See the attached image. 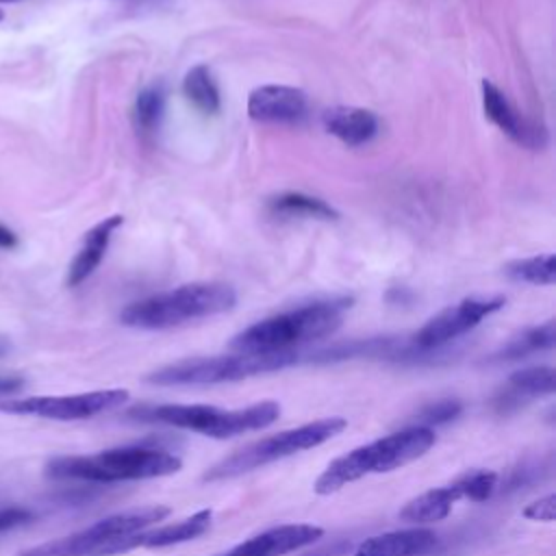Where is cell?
<instances>
[{"label": "cell", "instance_id": "obj_9", "mask_svg": "<svg viewBox=\"0 0 556 556\" xmlns=\"http://www.w3.org/2000/svg\"><path fill=\"white\" fill-rule=\"evenodd\" d=\"M126 400V389H102L74 395H30L20 400H4L0 402V410L9 415H26L52 421H76L113 410Z\"/></svg>", "mask_w": 556, "mask_h": 556}, {"label": "cell", "instance_id": "obj_10", "mask_svg": "<svg viewBox=\"0 0 556 556\" xmlns=\"http://www.w3.org/2000/svg\"><path fill=\"white\" fill-rule=\"evenodd\" d=\"M497 489V473L491 469H476L456 478L450 484L430 489L410 502L404 504L400 510V519L408 523H434L445 519L458 500L471 502H486Z\"/></svg>", "mask_w": 556, "mask_h": 556}, {"label": "cell", "instance_id": "obj_23", "mask_svg": "<svg viewBox=\"0 0 556 556\" xmlns=\"http://www.w3.org/2000/svg\"><path fill=\"white\" fill-rule=\"evenodd\" d=\"M506 274L513 280L530 282V285H554L556 280V256L552 252L530 256V258H517L506 265Z\"/></svg>", "mask_w": 556, "mask_h": 556}, {"label": "cell", "instance_id": "obj_19", "mask_svg": "<svg viewBox=\"0 0 556 556\" xmlns=\"http://www.w3.org/2000/svg\"><path fill=\"white\" fill-rule=\"evenodd\" d=\"M324 128L345 146H363L378 132V117L361 106H332L321 115Z\"/></svg>", "mask_w": 556, "mask_h": 556}, {"label": "cell", "instance_id": "obj_2", "mask_svg": "<svg viewBox=\"0 0 556 556\" xmlns=\"http://www.w3.org/2000/svg\"><path fill=\"white\" fill-rule=\"evenodd\" d=\"M434 441L437 437L432 428L408 426L367 445H358L348 454L334 458L321 471V476L313 484L315 493L330 495L365 476L395 471L424 456L434 445Z\"/></svg>", "mask_w": 556, "mask_h": 556}, {"label": "cell", "instance_id": "obj_11", "mask_svg": "<svg viewBox=\"0 0 556 556\" xmlns=\"http://www.w3.org/2000/svg\"><path fill=\"white\" fill-rule=\"evenodd\" d=\"M504 298H465L456 302L454 306L443 308L434 317H430L413 337V350L417 352H428V350H439L445 343L458 339L460 334L469 332L476 328L484 317L491 313L500 311L504 306Z\"/></svg>", "mask_w": 556, "mask_h": 556}, {"label": "cell", "instance_id": "obj_22", "mask_svg": "<svg viewBox=\"0 0 556 556\" xmlns=\"http://www.w3.org/2000/svg\"><path fill=\"white\" fill-rule=\"evenodd\" d=\"M182 93L185 98L202 113L213 115L222 106L219 87L206 65H193L182 78Z\"/></svg>", "mask_w": 556, "mask_h": 556}, {"label": "cell", "instance_id": "obj_5", "mask_svg": "<svg viewBox=\"0 0 556 556\" xmlns=\"http://www.w3.org/2000/svg\"><path fill=\"white\" fill-rule=\"evenodd\" d=\"M130 415H137L141 421L167 424L185 430H193L213 439H230L243 432L261 430L271 426L280 415V404L274 400H263L245 408H217L206 404H161V406H141Z\"/></svg>", "mask_w": 556, "mask_h": 556}, {"label": "cell", "instance_id": "obj_26", "mask_svg": "<svg viewBox=\"0 0 556 556\" xmlns=\"http://www.w3.org/2000/svg\"><path fill=\"white\" fill-rule=\"evenodd\" d=\"M523 517L532 521H554L556 517V495H545L523 508Z\"/></svg>", "mask_w": 556, "mask_h": 556}, {"label": "cell", "instance_id": "obj_14", "mask_svg": "<svg viewBox=\"0 0 556 556\" xmlns=\"http://www.w3.org/2000/svg\"><path fill=\"white\" fill-rule=\"evenodd\" d=\"M213 521V510L211 508H202L198 513H193L187 519H180L176 523H167L154 530H141L135 532L126 539H119L113 547V554H124L137 547H169V545H180L187 541H193L198 536H202Z\"/></svg>", "mask_w": 556, "mask_h": 556}, {"label": "cell", "instance_id": "obj_6", "mask_svg": "<svg viewBox=\"0 0 556 556\" xmlns=\"http://www.w3.org/2000/svg\"><path fill=\"white\" fill-rule=\"evenodd\" d=\"M345 426H348V421L343 417H324V419L258 439V441L232 452L217 465H213L204 473V480L213 482V480L237 478V476L258 469L263 465L282 460L287 456H293V454L311 450V447H317V445L330 441L332 437L341 434L345 430Z\"/></svg>", "mask_w": 556, "mask_h": 556}, {"label": "cell", "instance_id": "obj_8", "mask_svg": "<svg viewBox=\"0 0 556 556\" xmlns=\"http://www.w3.org/2000/svg\"><path fill=\"white\" fill-rule=\"evenodd\" d=\"M169 513L167 506H148L109 515L78 532L22 549L17 556H113V547L119 539L163 521Z\"/></svg>", "mask_w": 556, "mask_h": 556}, {"label": "cell", "instance_id": "obj_25", "mask_svg": "<svg viewBox=\"0 0 556 556\" xmlns=\"http://www.w3.org/2000/svg\"><path fill=\"white\" fill-rule=\"evenodd\" d=\"M463 410V404L456 397H443L437 402L426 404L419 413H417V424L415 426H439V424H447L452 419H456Z\"/></svg>", "mask_w": 556, "mask_h": 556}, {"label": "cell", "instance_id": "obj_17", "mask_svg": "<svg viewBox=\"0 0 556 556\" xmlns=\"http://www.w3.org/2000/svg\"><path fill=\"white\" fill-rule=\"evenodd\" d=\"M556 389V371L554 367L539 365V367H526L519 371H513L506 380V387L500 391L495 397V410L497 413H513L517 410L523 402L539 397V395H549Z\"/></svg>", "mask_w": 556, "mask_h": 556}, {"label": "cell", "instance_id": "obj_27", "mask_svg": "<svg viewBox=\"0 0 556 556\" xmlns=\"http://www.w3.org/2000/svg\"><path fill=\"white\" fill-rule=\"evenodd\" d=\"M28 521H33V513L28 508H22V506L0 508V534L11 532L20 526H26Z\"/></svg>", "mask_w": 556, "mask_h": 556}, {"label": "cell", "instance_id": "obj_12", "mask_svg": "<svg viewBox=\"0 0 556 556\" xmlns=\"http://www.w3.org/2000/svg\"><path fill=\"white\" fill-rule=\"evenodd\" d=\"M308 100L302 89L261 85L248 96V115L265 124H298L306 117Z\"/></svg>", "mask_w": 556, "mask_h": 556}, {"label": "cell", "instance_id": "obj_31", "mask_svg": "<svg viewBox=\"0 0 556 556\" xmlns=\"http://www.w3.org/2000/svg\"><path fill=\"white\" fill-rule=\"evenodd\" d=\"M0 2H20V0H0Z\"/></svg>", "mask_w": 556, "mask_h": 556}, {"label": "cell", "instance_id": "obj_29", "mask_svg": "<svg viewBox=\"0 0 556 556\" xmlns=\"http://www.w3.org/2000/svg\"><path fill=\"white\" fill-rule=\"evenodd\" d=\"M350 552V543L348 541H337L332 545H326V547H319L311 554H304V556H345Z\"/></svg>", "mask_w": 556, "mask_h": 556}, {"label": "cell", "instance_id": "obj_24", "mask_svg": "<svg viewBox=\"0 0 556 556\" xmlns=\"http://www.w3.org/2000/svg\"><path fill=\"white\" fill-rule=\"evenodd\" d=\"M165 111V91L161 85H150L137 93L135 100V124L141 132H154Z\"/></svg>", "mask_w": 556, "mask_h": 556}, {"label": "cell", "instance_id": "obj_7", "mask_svg": "<svg viewBox=\"0 0 556 556\" xmlns=\"http://www.w3.org/2000/svg\"><path fill=\"white\" fill-rule=\"evenodd\" d=\"M300 361L295 352H280V354H224V356H208V358H189L165 365L148 376V382L163 384V387H180V384H217V382H232L243 380L250 376L285 369Z\"/></svg>", "mask_w": 556, "mask_h": 556}, {"label": "cell", "instance_id": "obj_28", "mask_svg": "<svg viewBox=\"0 0 556 556\" xmlns=\"http://www.w3.org/2000/svg\"><path fill=\"white\" fill-rule=\"evenodd\" d=\"M24 378L20 376H0V400H9L13 397L15 393H20L24 389Z\"/></svg>", "mask_w": 556, "mask_h": 556}, {"label": "cell", "instance_id": "obj_4", "mask_svg": "<svg viewBox=\"0 0 556 556\" xmlns=\"http://www.w3.org/2000/svg\"><path fill=\"white\" fill-rule=\"evenodd\" d=\"M237 304V293L226 282H191L172 291L128 304L119 319L124 326L143 330H163L182 326L195 319L213 317L230 311Z\"/></svg>", "mask_w": 556, "mask_h": 556}, {"label": "cell", "instance_id": "obj_3", "mask_svg": "<svg viewBox=\"0 0 556 556\" xmlns=\"http://www.w3.org/2000/svg\"><path fill=\"white\" fill-rule=\"evenodd\" d=\"M182 460L163 447L126 445L89 456H56L46 465V473L56 480L80 482H126L172 476L180 471Z\"/></svg>", "mask_w": 556, "mask_h": 556}, {"label": "cell", "instance_id": "obj_18", "mask_svg": "<svg viewBox=\"0 0 556 556\" xmlns=\"http://www.w3.org/2000/svg\"><path fill=\"white\" fill-rule=\"evenodd\" d=\"M124 224V217L122 215H111L106 219H102L100 224H96L93 228H89L85 232V239H83V245L80 250L76 252L74 261L70 263V269H67V285L70 287H76L80 285L83 280H87L96 269L98 265L102 263L104 258V252L109 248V241L113 237V232Z\"/></svg>", "mask_w": 556, "mask_h": 556}, {"label": "cell", "instance_id": "obj_32", "mask_svg": "<svg viewBox=\"0 0 556 556\" xmlns=\"http://www.w3.org/2000/svg\"><path fill=\"white\" fill-rule=\"evenodd\" d=\"M0 20H2V11H0Z\"/></svg>", "mask_w": 556, "mask_h": 556}, {"label": "cell", "instance_id": "obj_21", "mask_svg": "<svg viewBox=\"0 0 556 556\" xmlns=\"http://www.w3.org/2000/svg\"><path fill=\"white\" fill-rule=\"evenodd\" d=\"M556 343V328L554 321H545L541 326H532L515 334L500 352L493 354V361H519L534 352L552 350Z\"/></svg>", "mask_w": 556, "mask_h": 556}, {"label": "cell", "instance_id": "obj_15", "mask_svg": "<svg viewBox=\"0 0 556 556\" xmlns=\"http://www.w3.org/2000/svg\"><path fill=\"white\" fill-rule=\"evenodd\" d=\"M482 106L484 115L519 146L539 148L545 143V130L536 128L523 115H519L502 89H497L491 80H482Z\"/></svg>", "mask_w": 556, "mask_h": 556}, {"label": "cell", "instance_id": "obj_13", "mask_svg": "<svg viewBox=\"0 0 556 556\" xmlns=\"http://www.w3.org/2000/svg\"><path fill=\"white\" fill-rule=\"evenodd\" d=\"M324 536V530L313 523H285L245 539L219 556H285L300 547L313 545Z\"/></svg>", "mask_w": 556, "mask_h": 556}, {"label": "cell", "instance_id": "obj_30", "mask_svg": "<svg viewBox=\"0 0 556 556\" xmlns=\"http://www.w3.org/2000/svg\"><path fill=\"white\" fill-rule=\"evenodd\" d=\"M17 245V235L13 230H9L7 226L0 224V248L4 250H13Z\"/></svg>", "mask_w": 556, "mask_h": 556}, {"label": "cell", "instance_id": "obj_20", "mask_svg": "<svg viewBox=\"0 0 556 556\" xmlns=\"http://www.w3.org/2000/svg\"><path fill=\"white\" fill-rule=\"evenodd\" d=\"M267 211L276 217H311V219H337L339 213L321 198L300 191L278 193L267 202Z\"/></svg>", "mask_w": 556, "mask_h": 556}, {"label": "cell", "instance_id": "obj_1", "mask_svg": "<svg viewBox=\"0 0 556 556\" xmlns=\"http://www.w3.org/2000/svg\"><path fill=\"white\" fill-rule=\"evenodd\" d=\"M352 298L315 300L291 311L265 317L232 337L230 348L245 354H280L332 334L341 321Z\"/></svg>", "mask_w": 556, "mask_h": 556}, {"label": "cell", "instance_id": "obj_16", "mask_svg": "<svg viewBox=\"0 0 556 556\" xmlns=\"http://www.w3.org/2000/svg\"><path fill=\"white\" fill-rule=\"evenodd\" d=\"M439 543L437 532L428 528H408L365 539L352 556H424Z\"/></svg>", "mask_w": 556, "mask_h": 556}]
</instances>
